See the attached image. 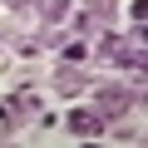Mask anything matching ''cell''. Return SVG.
Here are the masks:
<instances>
[{
	"mask_svg": "<svg viewBox=\"0 0 148 148\" xmlns=\"http://www.w3.org/2000/svg\"><path fill=\"white\" fill-rule=\"evenodd\" d=\"M69 123H74V133H99V123H94V119H89V114H74V119H69Z\"/></svg>",
	"mask_w": 148,
	"mask_h": 148,
	"instance_id": "1",
	"label": "cell"
}]
</instances>
